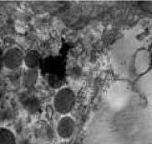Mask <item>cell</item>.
<instances>
[{
    "mask_svg": "<svg viewBox=\"0 0 152 144\" xmlns=\"http://www.w3.org/2000/svg\"><path fill=\"white\" fill-rule=\"evenodd\" d=\"M75 129V122L69 116H64L58 122L57 133L62 139H69L73 135Z\"/></svg>",
    "mask_w": 152,
    "mask_h": 144,
    "instance_id": "3",
    "label": "cell"
},
{
    "mask_svg": "<svg viewBox=\"0 0 152 144\" xmlns=\"http://www.w3.org/2000/svg\"><path fill=\"white\" fill-rule=\"evenodd\" d=\"M24 56L22 51L19 48H10L3 54V65L10 70H16L23 64Z\"/></svg>",
    "mask_w": 152,
    "mask_h": 144,
    "instance_id": "2",
    "label": "cell"
},
{
    "mask_svg": "<svg viewBox=\"0 0 152 144\" xmlns=\"http://www.w3.org/2000/svg\"><path fill=\"white\" fill-rule=\"evenodd\" d=\"M24 62L29 69H37L41 63V55L36 50H30L24 56Z\"/></svg>",
    "mask_w": 152,
    "mask_h": 144,
    "instance_id": "4",
    "label": "cell"
},
{
    "mask_svg": "<svg viewBox=\"0 0 152 144\" xmlns=\"http://www.w3.org/2000/svg\"><path fill=\"white\" fill-rule=\"evenodd\" d=\"M3 53L1 51V49H0V71H1L2 69V67L3 66Z\"/></svg>",
    "mask_w": 152,
    "mask_h": 144,
    "instance_id": "7",
    "label": "cell"
},
{
    "mask_svg": "<svg viewBox=\"0 0 152 144\" xmlns=\"http://www.w3.org/2000/svg\"><path fill=\"white\" fill-rule=\"evenodd\" d=\"M0 144H16L13 132L5 127L0 128Z\"/></svg>",
    "mask_w": 152,
    "mask_h": 144,
    "instance_id": "6",
    "label": "cell"
},
{
    "mask_svg": "<svg viewBox=\"0 0 152 144\" xmlns=\"http://www.w3.org/2000/svg\"><path fill=\"white\" fill-rule=\"evenodd\" d=\"M0 96H1V92H0Z\"/></svg>",
    "mask_w": 152,
    "mask_h": 144,
    "instance_id": "8",
    "label": "cell"
},
{
    "mask_svg": "<svg viewBox=\"0 0 152 144\" xmlns=\"http://www.w3.org/2000/svg\"><path fill=\"white\" fill-rule=\"evenodd\" d=\"M77 97L74 91L69 88H62L56 93L53 105L58 113L66 115L75 108Z\"/></svg>",
    "mask_w": 152,
    "mask_h": 144,
    "instance_id": "1",
    "label": "cell"
},
{
    "mask_svg": "<svg viewBox=\"0 0 152 144\" xmlns=\"http://www.w3.org/2000/svg\"><path fill=\"white\" fill-rule=\"evenodd\" d=\"M39 73L37 69H28L23 76V84L27 89H31L37 81Z\"/></svg>",
    "mask_w": 152,
    "mask_h": 144,
    "instance_id": "5",
    "label": "cell"
}]
</instances>
